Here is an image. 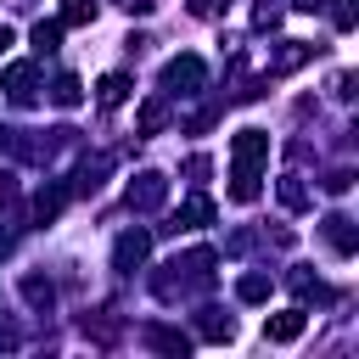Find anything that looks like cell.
I'll use <instances>...</instances> for the list:
<instances>
[{
  "mask_svg": "<svg viewBox=\"0 0 359 359\" xmlns=\"http://www.w3.org/2000/svg\"><path fill=\"white\" fill-rule=\"evenodd\" d=\"M230 157H236V174H230L236 185H230V196H236V202H252V196H258V163L269 157V135H264V129H241V135L230 140Z\"/></svg>",
  "mask_w": 359,
  "mask_h": 359,
  "instance_id": "obj_1",
  "label": "cell"
},
{
  "mask_svg": "<svg viewBox=\"0 0 359 359\" xmlns=\"http://www.w3.org/2000/svg\"><path fill=\"white\" fill-rule=\"evenodd\" d=\"M140 258H146V236L135 230V236L118 241V269H129V264H140Z\"/></svg>",
  "mask_w": 359,
  "mask_h": 359,
  "instance_id": "obj_8",
  "label": "cell"
},
{
  "mask_svg": "<svg viewBox=\"0 0 359 359\" xmlns=\"http://www.w3.org/2000/svg\"><path fill=\"white\" fill-rule=\"evenodd\" d=\"M303 325H309V314H303V309H280V314H269V320H264V337H269V342H297V337H303Z\"/></svg>",
  "mask_w": 359,
  "mask_h": 359,
  "instance_id": "obj_2",
  "label": "cell"
},
{
  "mask_svg": "<svg viewBox=\"0 0 359 359\" xmlns=\"http://www.w3.org/2000/svg\"><path fill=\"white\" fill-rule=\"evenodd\" d=\"M79 95H84V90H79V79H73V73H62V79H56V107H79Z\"/></svg>",
  "mask_w": 359,
  "mask_h": 359,
  "instance_id": "obj_9",
  "label": "cell"
},
{
  "mask_svg": "<svg viewBox=\"0 0 359 359\" xmlns=\"http://www.w3.org/2000/svg\"><path fill=\"white\" fill-rule=\"evenodd\" d=\"M163 84H174L180 95H191V90L202 84V62H196V56H174V62L163 67Z\"/></svg>",
  "mask_w": 359,
  "mask_h": 359,
  "instance_id": "obj_3",
  "label": "cell"
},
{
  "mask_svg": "<svg viewBox=\"0 0 359 359\" xmlns=\"http://www.w3.org/2000/svg\"><path fill=\"white\" fill-rule=\"evenodd\" d=\"M56 39H62V22H34V45L39 50H50Z\"/></svg>",
  "mask_w": 359,
  "mask_h": 359,
  "instance_id": "obj_13",
  "label": "cell"
},
{
  "mask_svg": "<svg viewBox=\"0 0 359 359\" xmlns=\"http://www.w3.org/2000/svg\"><path fill=\"white\" fill-rule=\"evenodd\" d=\"M325 236H331V247H337V252H353V247H359L353 219H342V213H331V219H325Z\"/></svg>",
  "mask_w": 359,
  "mask_h": 359,
  "instance_id": "obj_5",
  "label": "cell"
},
{
  "mask_svg": "<svg viewBox=\"0 0 359 359\" xmlns=\"http://www.w3.org/2000/svg\"><path fill=\"white\" fill-rule=\"evenodd\" d=\"M163 118H168V112H163V101H146V107H140V129H146V135H157V129H163Z\"/></svg>",
  "mask_w": 359,
  "mask_h": 359,
  "instance_id": "obj_10",
  "label": "cell"
},
{
  "mask_svg": "<svg viewBox=\"0 0 359 359\" xmlns=\"http://www.w3.org/2000/svg\"><path fill=\"white\" fill-rule=\"evenodd\" d=\"M11 191H17V185H11V180H6V174H0V208H6V202H11Z\"/></svg>",
  "mask_w": 359,
  "mask_h": 359,
  "instance_id": "obj_18",
  "label": "cell"
},
{
  "mask_svg": "<svg viewBox=\"0 0 359 359\" xmlns=\"http://www.w3.org/2000/svg\"><path fill=\"white\" fill-rule=\"evenodd\" d=\"M129 202L135 208H157L163 202V180L157 174H140V185H129Z\"/></svg>",
  "mask_w": 359,
  "mask_h": 359,
  "instance_id": "obj_6",
  "label": "cell"
},
{
  "mask_svg": "<svg viewBox=\"0 0 359 359\" xmlns=\"http://www.w3.org/2000/svg\"><path fill=\"white\" fill-rule=\"evenodd\" d=\"M292 6H297V11H314V6H325V0H292Z\"/></svg>",
  "mask_w": 359,
  "mask_h": 359,
  "instance_id": "obj_19",
  "label": "cell"
},
{
  "mask_svg": "<svg viewBox=\"0 0 359 359\" xmlns=\"http://www.w3.org/2000/svg\"><path fill=\"white\" fill-rule=\"evenodd\" d=\"M95 17V0H67L62 6V22H90Z\"/></svg>",
  "mask_w": 359,
  "mask_h": 359,
  "instance_id": "obj_12",
  "label": "cell"
},
{
  "mask_svg": "<svg viewBox=\"0 0 359 359\" xmlns=\"http://www.w3.org/2000/svg\"><path fill=\"white\" fill-rule=\"evenodd\" d=\"M219 6H224V0H191V11H196V17H213Z\"/></svg>",
  "mask_w": 359,
  "mask_h": 359,
  "instance_id": "obj_17",
  "label": "cell"
},
{
  "mask_svg": "<svg viewBox=\"0 0 359 359\" xmlns=\"http://www.w3.org/2000/svg\"><path fill=\"white\" fill-rule=\"evenodd\" d=\"M0 50H11V28L6 22H0Z\"/></svg>",
  "mask_w": 359,
  "mask_h": 359,
  "instance_id": "obj_20",
  "label": "cell"
},
{
  "mask_svg": "<svg viewBox=\"0 0 359 359\" xmlns=\"http://www.w3.org/2000/svg\"><path fill=\"white\" fill-rule=\"evenodd\" d=\"M280 202H286V208H303L309 196H303V185H297V180H286V185H280Z\"/></svg>",
  "mask_w": 359,
  "mask_h": 359,
  "instance_id": "obj_14",
  "label": "cell"
},
{
  "mask_svg": "<svg viewBox=\"0 0 359 359\" xmlns=\"http://www.w3.org/2000/svg\"><path fill=\"white\" fill-rule=\"evenodd\" d=\"M236 292H241L247 303H264V297H269V280H264V275H247V280H241Z\"/></svg>",
  "mask_w": 359,
  "mask_h": 359,
  "instance_id": "obj_11",
  "label": "cell"
},
{
  "mask_svg": "<svg viewBox=\"0 0 359 359\" xmlns=\"http://www.w3.org/2000/svg\"><path fill=\"white\" fill-rule=\"evenodd\" d=\"M28 303H50V286L45 280H28Z\"/></svg>",
  "mask_w": 359,
  "mask_h": 359,
  "instance_id": "obj_16",
  "label": "cell"
},
{
  "mask_svg": "<svg viewBox=\"0 0 359 359\" xmlns=\"http://www.w3.org/2000/svg\"><path fill=\"white\" fill-rule=\"evenodd\" d=\"M331 17H337V28H353V17H359V11H353V0H337V11H331Z\"/></svg>",
  "mask_w": 359,
  "mask_h": 359,
  "instance_id": "obj_15",
  "label": "cell"
},
{
  "mask_svg": "<svg viewBox=\"0 0 359 359\" xmlns=\"http://www.w3.org/2000/svg\"><path fill=\"white\" fill-rule=\"evenodd\" d=\"M6 90H11L17 101H28V90H34V67H28V62H11V67H6Z\"/></svg>",
  "mask_w": 359,
  "mask_h": 359,
  "instance_id": "obj_7",
  "label": "cell"
},
{
  "mask_svg": "<svg viewBox=\"0 0 359 359\" xmlns=\"http://www.w3.org/2000/svg\"><path fill=\"white\" fill-rule=\"evenodd\" d=\"M129 90H135V84H129L123 73H107V79L95 84V101H101V107H123V101H129Z\"/></svg>",
  "mask_w": 359,
  "mask_h": 359,
  "instance_id": "obj_4",
  "label": "cell"
}]
</instances>
